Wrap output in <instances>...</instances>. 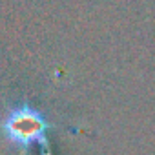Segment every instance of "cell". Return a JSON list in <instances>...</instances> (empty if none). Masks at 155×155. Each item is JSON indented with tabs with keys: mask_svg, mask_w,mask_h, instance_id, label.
<instances>
[{
	"mask_svg": "<svg viewBox=\"0 0 155 155\" xmlns=\"http://www.w3.org/2000/svg\"><path fill=\"white\" fill-rule=\"evenodd\" d=\"M51 128H55V124H51L40 110L28 102L11 108L0 122V131L13 146L28 151L33 144H40L42 155H51V146L48 140V130Z\"/></svg>",
	"mask_w": 155,
	"mask_h": 155,
	"instance_id": "6da1fadb",
	"label": "cell"
}]
</instances>
